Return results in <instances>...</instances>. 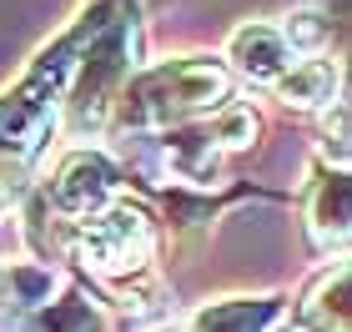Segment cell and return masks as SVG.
<instances>
[{
	"label": "cell",
	"mask_w": 352,
	"mask_h": 332,
	"mask_svg": "<svg viewBox=\"0 0 352 332\" xmlns=\"http://www.w3.org/2000/svg\"><path fill=\"white\" fill-rule=\"evenodd\" d=\"M91 25H81V36H86ZM81 36H71V41H60L51 56L41 60V71L30 76V81L15 91V96L0 101V171H21L30 156L41 151V141L45 131H51V111H56V91L60 81H66V71L76 66V56H81Z\"/></svg>",
	"instance_id": "6da1fadb"
},
{
	"label": "cell",
	"mask_w": 352,
	"mask_h": 332,
	"mask_svg": "<svg viewBox=\"0 0 352 332\" xmlns=\"http://www.w3.org/2000/svg\"><path fill=\"white\" fill-rule=\"evenodd\" d=\"M221 91H227V76L217 66H171L136 91V111L141 116H156V121H171L182 111H197L206 101H217Z\"/></svg>",
	"instance_id": "7a4b0ae2"
},
{
	"label": "cell",
	"mask_w": 352,
	"mask_h": 332,
	"mask_svg": "<svg viewBox=\"0 0 352 332\" xmlns=\"http://www.w3.org/2000/svg\"><path fill=\"white\" fill-rule=\"evenodd\" d=\"M81 252L91 267H101V272H136L141 257L151 252V227L141 212H111L101 221H91L81 232Z\"/></svg>",
	"instance_id": "3957f363"
},
{
	"label": "cell",
	"mask_w": 352,
	"mask_h": 332,
	"mask_svg": "<svg viewBox=\"0 0 352 332\" xmlns=\"http://www.w3.org/2000/svg\"><path fill=\"white\" fill-rule=\"evenodd\" d=\"M131 45H136V30L126 25L121 41L106 36V41L81 60V81H76V101H71V111H76V121H81V126H101V116H106V96H111V86L121 81L126 51H131Z\"/></svg>",
	"instance_id": "277c9868"
},
{
	"label": "cell",
	"mask_w": 352,
	"mask_h": 332,
	"mask_svg": "<svg viewBox=\"0 0 352 332\" xmlns=\"http://www.w3.org/2000/svg\"><path fill=\"white\" fill-rule=\"evenodd\" d=\"M56 197H60V207H71V212L106 207V201L116 197V166H111L106 156H96V151H76L66 162V171H60V181H56Z\"/></svg>",
	"instance_id": "5b68a950"
},
{
	"label": "cell",
	"mask_w": 352,
	"mask_h": 332,
	"mask_svg": "<svg viewBox=\"0 0 352 332\" xmlns=\"http://www.w3.org/2000/svg\"><path fill=\"white\" fill-rule=\"evenodd\" d=\"M232 56L252 81H282L287 66H292V51H287V41L272 25H247L242 36L232 41Z\"/></svg>",
	"instance_id": "8992f818"
},
{
	"label": "cell",
	"mask_w": 352,
	"mask_h": 332,
	"mask_svg": "<svg viewBox=\"0 0 352 332\" xmlns=\"http://www.w3.org/2000/svg\"><path fill=\"white\" fill-rule=\"evenodd\" d=\"M332 86H338V76H332L327 60H302V66H292L277 81V91L287 101H297V106H322L332 101Z\"/></svg>",
	"instance_id": "52a82bcc"
},
{
	"label": "cell",
	"mask_w": 352,
	"mask_h": 332,
	"mask_svg": "<svg viewBox=\"0 0 352 332\" xmlns=\"http://www.w3.org/2000/svg\"><path fill=\"white\" fill-rule=\"evenodd\" d=\"M312 227H317V236H332V242H338V236H352V177H332L322 186Z\"/></svg>",
	"instance_id": "ba28073f"
},
{
	"label": "cell",
	"mask_w": 352,
	"mask_h": 332,
	"mask_svg": "<svg viewBox=\"0 0 352 332\" xmlns=\"http://www.w3.org/2000/svg\"><path fill=\"white\" fill-rule=\"evenodd\" d=\"M267 318H272V302H262V307H212L197 327L201 332H257Z\"/></svg>",
	"instance_id": "9c48e42d"
},
{
	"label": "cell",
	"mask_w": 352,
	"mask_h": 332,
	"mask_svg": "<svg viewBox=\"0 0 352 332\" xmlns=\"http://www.w3.org/2000/svg\"><path fill=\"white\" fill-rule=\"evenodd\" d=\"M322 302H327V318L338 322L342 332H352V272H338V277L327 282Z\"/></svg>",
	"instance_id": "30bf717a"
},
{
	"label": "cell",
	"mask_w": 352,
	"mask_h": 332,
	"mask_svg": "<svg viewBox=\"0 0 352 332\" xmlns=\"http://www.w3.org/2000/svg\"><path fill=\"white\" fill-rule=\"evenodd\" d=\"M322 36H327V30L317 25L312 15H297V21L287 25V36H282V41H287V51H292V45H297V51H312V45H322Z\"/></svg>",
	"instance_id": "8fae6325"
},
{
	"label": "cell",
	"mask_w": 352,
	"mask_h": 332,
	"mask_svg": "<svg viewBox=\"0 0 352 332\" xmlns=\"http://www.w3.org/2000/svg\"><path fill=\"white\" fill-rule=\"evenodd\" d=\"M252 131H257V121H252L247 111H227V116H221V126H217V136L227 141V146H247Z\"/></svg>",
	"instance_id": "7c38bea8"
}]
</instances>
